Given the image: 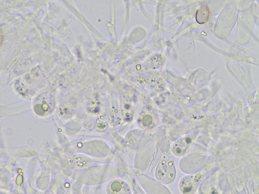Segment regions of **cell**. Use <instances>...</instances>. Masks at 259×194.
Instances as JSON below:
<instances>
[{
    "instance_id": "obj_7",
    "label": "cell",
    "mask_w": 259,
    "mask_h": 194,
    "mask_svg": "<svg viewBox=\"0 0 259 194\" xmlns=\"http://www.w3.org/2000/svg\"><path fill=\"white\" fill-rule=\"evenodd\" d=\"M207 194H220V193L217 189L212 188Z\"/></svg>"
},
{
    "instance_id": "obj_1",
    "label": "cell",
    "mask_w": 259,
    "mask_h": 194,
    "mask_svg": "<svg viewBox=\"0 0 259 194\" xmlns=\"http://www.w3.org/2000/svg\"><path fill=\"white\" fill-rule=\"evenodd\" d=\"M176 177L175 164L170 158L165 157L159 162L156 170L157 180L164 184L174 182Z\"/></svg>"
},
{
    "instance_id": "obj_4",
    "label": "cell",
    "mask_w": 259,
    "mask_h": 194,
    "mask_svg": "<svg viewBox=\"0 0 259 194\" xmlns=\"http://www.w3.org/2000/svg\"><path fill=\"white\" fill-rule=\"evenodd\" d=\"M107 194H132L127 184L121 180H114L107 187Z\"/></svg>"
},
{
    "instance_id": "obj_6",
    "label": "cell",
    "mask_w": 259,
    "mask_h": 194,
    "mask_svg": "<svg viewBox=\"0 0 259 194\" xmlns=\"http://www.w3.org/2000/svg\"><path fill=\"white\" fill-rule=\"evenodd\" d=\"M133 188L134 194H146L135 181L133 183Z\"/></svg>"
},
{
    "instance_id": "obj_8",
    "label": "cell",
    "mask_w": 259,
    "mask_h": 194,
    "mask_svg": "<svg viewBox=\"0 0 259 194\" xmlns=\"http://www.w3.org/2000/svg\"><path fill=\"white\" fill-rule=\"evenodd\" d=\"M2 41V35L1 32H0V43Z\"/></svg>"
},
{
    "instance_id": "obj_3",
    "label": "cell",
    "mask_w": 259,
    "mask_h": 194,
    "mask_svg": "<svg viewBox=\"0 0 259 194\" xmlns=\"http://www.w3.org/2000/svg\"><path fill=\"white\" fill-rule=\"evenodd\" d=\"M195 138V133L189 134L182 137L172 146V153L178 157L184 156Z\"/></svg>"
},
{
    "instance_id": "obj_2",
    "label": "cell",
    "mask_w": 259,
    "mask_h": 194,
    "mask_svg": "<svg viewBox=\"0 0 259 194\" xmlns=\"http://www.w3.org/2000/svg\"><path fill=\"white\" fill-rule=\"evenodd\" d=\"M203 174L199 172L195 174L188 175L183 178L180 182V188L184 194L195 193L201 182Z\"/></svg>"
},
{
    "instance_id": "obj_5",
    "label": "cell",
    "mask_w": 259,
    "mask_h": 194,
    "mask_svg": "<svg viewBox=\"0 0 259 194\" xmlns=\"http://www.w3.org/2000/svg\"><path fill=\"white\" fill-rule=\"evenodd\" d=\"M70 162L79 168H86L91 164V161L88 158L83 156H74L70 159Z\"/></svg>"
}]
</instances>
